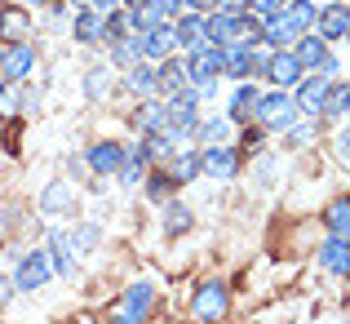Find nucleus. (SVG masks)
I'll return each instance as SVG.
<instances>
[{"instance_id":"obj_46","label":"nucleus","mask_w":350,"mask_h":324,"mask_svg":"<svg viewBox=\"0 0 350 324\" xmlns=\"http://www.w3.org/2000/svg\"><path fill=\"white\" fill-rule=\"evenodd\" d=\"M23 5H27V9H44V5H49V0H23Z\"/></svg>"},{"instance_id":"obj_43","label":"nucleus","mask_w":350,"mask_h":324,"mask_svg":"<svg viewBox=\"0 0 350 324\" xmlns=\"http://www.w3.org/2000/svg\"><path fill=\"white\" fill-rule=\"evenodd\" d=\"M337 151H342V160H350V125L337 134Z\"/></svg>"},{"instance_id":"obj_25","label":"nucleus","mask_w":350,"mask_h":324,"mask_svg":"<svg viewBox=\"0 0 350 324\" xmlns=\"http://www.w3.org/2000/svg\"><path fill=\"white\" fill-rule=\"evenodd\" d=\"M164 164H169V173L178 178V187H187V182L200 178V147H187V151H182V147H173V155Z\"/></svg>"},{"instance_id":"obj_40","label":"nucleus","mask_w":350,"mask_h":324,"mask_svg":"<svg viewBox=\"0 0 350 324\" xmlns=\"http://www.w3.org/2000/svg\"><path fill=\"white\" fill-rule=\"evenodd\" d=\"M315 71H319V76H328V80H342V62H337V58H333V53H328V58H324V62H319V67H315Z\"/></svg>"},{"instance_id":"obj_30","label":"nucleus","mask_w":350,"mask_h":324,"mask_svg":"<svg viewBox=\"0 0 350 324\" xmlns=\"http://www.w3.org/2000/svg\"><path fill=\"white\" fill-rule=\"evenodd\" d=\"M111 89H116L111 67H89V71H85V98H89V103H103V98H111Z\"/></svg>"},{"instance_id":"obj_11","label":"nucleus","mask_w":350,"mask_h":324,"mask_svg":"<svg viewBox=\"0 0 350 324\" xmlns=\"http://www.w3.org/2000/svg\"><path fill=\"white\" fill-rule=\"evenodd\" d=\"M120 85H124L133 98H155L160 94V62L137 58L133 67H124V80H120Z\"/></svg>"},{"instance_id":"obj_16","label":"nucleus","mask_w":350,"mask_h":324,"mask_svg":"<svg viewBox=\"0 0 350 324\" xmlns=\"http://www.w3.org/2000/svg\"><path fill=\"white\" fill-rule=\"evenodd\" d=\"M151 307H155V284L151 280H133L124 289V307H120L116 320H146Z\"/></svg>"},{"instance_id":"obj_39","label":"nucleus","mask_w":350,"mask_h":324,"mask_svg":"<svg viewBox=\"0 0 350 324\" xmlns=\"http://www.w3.org/2000/svg\"><path fill=\"white\" fill-rule=\"evenodd\" d=\"M284 138H288V147H306L310 138H315V129H310V125H301V120H297V125H293Z\"/></svg>"},{"instance_id":"obj_34","label":"nucleus","mask_w":350,"mask_h":324,"mask_svg":"<svg viewBox=\"0 0 350 324\" xmlns=\"http://www.w3.org/2000/svg\"><path fill=\"white\" fill-rule=\"evenodd\" d=\"M107 49H111V67L116 71H124V67H133V62H137V49L129 45V32L120 36V40H107Z\"/></svg>"},{"instance_id":"obj_35","label":"nucleus","mask_w":350,"mask_h":324,"mask_svg":"<svg viewBox=\"0 0 350 324\" xmlns=\"http://www.w3.org/2000/svg\"><path fill=\"white\" fill-rule=\"evenodd\" d=\"M116 178L124 182V187H142V178H146V164L137 160L133 151H129V155H124V164H120V169H116Z\"/></svg>"},{"instance_id":"obj_14","label":"nucleus","mask_w":350,"mask_h":324,"mask_svg":"<svg viewBox=\"0 0 350 324\" xmlns=\"http://www.w3.org/2000/svg\"><path fill=\"white\" fill-rule=\"evenodd\" d=\"M103 27H107V18L94 5L71 9V40L76 45H103Z\"/></svg>"},{"instance_id":"obj_38","label":"nucleus","mask_w":350,"mask_h":324,"mask_svg":"<svg viewBox=\"0 0 350 324\" xmlns=\"http://www.w3.org/2000/svg\"><path fill=\"white\" fill-rule=\"evenodd\" d=\"M284 9V0H248V14L253 18H271V14H280Z\"/></svg>"},{"instance_id":"obj_12","label":"nucleus","mask_w":350,"mask_h":324,"mask_svg":"<svg viewBox=\"0 0 350 324\" xmlns=\"http://www.w3.org/2000/svg\"><path fill=\"white\" fill-rule=\"evenodd\" d=\"M315 32L324 36L328 45L346 40V32H350V5H346V0H333V5H324V9H319V18H315Z\"/></svg>"},{"instance_id":"obj_6","label":"nucleus","mask_w":350,"mask_h":324,"mask_svg":"<svg viewBox=\"0 0 350 324\" xmlns=\"http://www.w3.org/2000/svg\"><path fill=\"white\" fill-rule=\"evenodd\" d=\"M182 62H187V80L191 85H208V80H222V49L217 45H200V49H187L182 53Z\"/></svg>"},{"instance_id":"obj_9","label":"nucleus","mask_w":350,"mask_h":324,"mask_svg":"<svg viewBox=\"0 0 350 324\" xmlns=\"http://www.w3.org/2000/svg\"><path fill=\"white\" fill-rule=\"evenodd\" d=\"M124 155H129L124 142L103 138V142H94V147L85 151V164H89V173H94V178H116V169L124 164Z\"/></svg>"},{"instance_id":"obj_29","label":"nucleus","mask_w":350,"mask_h":324,"mask_svg":"<svg viewBox=\"0 0 350 324\" xmlns=\"http://www.w3.org/2000/svg\"><path fill=\"white\" fill-rule=\"evenodd\" d=\"M284 18H288L297 32H315V18H319V5L315 0H284V9H280Z\"/></svg>"},{"instance_id":"obj_32","label":"nucleus","mask_w":350,"mask_h":324,"mask_svg":"<svg viewBox=\"0 0 350 324\" xmlns=\"http://www.w3.org/2000/svg\"><path fill=\"white\" fill-rule=\"evenodd\" d=\"M342 120V116H350V80H333V94H328V103H324V111H319V120Z\"/></svg>"},{"instance_id":"obj_20","label":"nucleus","mask_w":350,"mask_h":324,"mask_svg":"<svg viewBox=\"0 0 350 324\" xmlns=\"http://www.w3.org/2000/svg\"><path fill=\"white\" fill-rule=\"evenodd\" d=\"M142 191H146V200H151V205H164V200H173L178 196V178H173L169 173V164H151V169H146V178H142Z\"/></svg>"},{"instance_id":"obj_10","label":"nucleus","mask_w":350,"mask_h":324,"mask_svg":"<svg viewBox=\"0 0 350 324\" xmlns=\"http://www.w3.org/2000/svg\"><path fill=\"white\" fill-rule=\"evenodd\" d=\"M36 62H40L36 45H31V40H14V45H5V62H0V76L14 80V85H23V80L36 71Z\"/></svg>"},{"instance_id":"obj_21","label":"nucleus","mask_w":350,"mask_h":324,"mask_svg":"<svg viewBox=\"0 0 350 324\" xmlns=\"http://www.w3.org/2000/svg\"><path fill=\"white\" fill-rule=\"evenodd\" d=\"M297 27L288 23L284 14H271V18H262V45L266 49H293V40H297Z\"/></svg>"},{"instance_id":"obj_27","label":"nucleus","mask_w":350,"mask_h":324,"mask_svg":"<svg viewBox=\"0 0 350 324\" xmlns=\"http://www.w3.org/2000/svg\"><path fill=\"white\" fill-rule=\"evenodd\" d=\"M187 62H182V53H169V58L160 62V98L164 94H178V89H187Z\"/></svg>"},{"instance_id":"obj_24","label":"nucleus","mask_w":350,"mask_h":324,"mask_svg":"<svg viewBox=\"0 0 350 324\" xmlns=\"http://www.w3.org/2000/svg\"><path fill=\"white\" fill-rule=\"evenodd\" d=\"M71 209H76V187L53 178L49 187L40 191V214H71Z\"/></svg>"},{"instance_id":"obj_45","label":"nucleus","mask_w":350,"mask_h":324,"mask_svg":"<svg viewBox=\"0 0 350 324\" xmlns=\"http://www.w3.org/2000/svg\"><path fill=\"white\" fill-rule=\"evenodd\" d=\"M222 0H187V9H200V14H208V9H217Z\"/></svg>"},{"instance_id":"obj_42","label":"nucleus","mask_w":350,"mask_h":324,"mask_svg":"<svg viewBox=\"0 0 350 324\" xmlns=\"http://www.w3.org/2000/svg\"><path fill=\"white\" fill-rule=\"evenodd\" d=\"M257 178H262V187H271V182H275V160H262V164H257Z\"/></svg>"},{"instance_id":"obj_13","label":"nucleus","mask_w":350,"mask_h":324,"mask_svg":"<svg viewBox=\"0 0 350 324\" xmlns=\"http://www.w3.org/2000/svg\"><path fill=\"white\" fill-rule=\"evenodd\" d=\"M27 36H31V9L0 0V40L14 45V40H27Z\"/></svg>"},{"instance_id":"obj_49","label":"nucleus","mask_w":350,"mask_h":324,"mask_svg":"<svg viewBox=\"0 0 350 324\" xmlns=\"http://www.w3.org/2000/svg\"><path fill=\"white\" fill-rule=\"evenodd\" d=\"M346 40H350V32H346Z\"/></svg>"},{"instance_id":"obj_41","label":"nucleus","mask_w":350,"mask_h":324,"mask_svg":"<svg viewBox=\"0 0 350 324\" xmlns=\"http://www.w3.org/2000/svg\"><path fill=\"white\" fill-rule=\"evenodd\" d=\"M14 293H18L14 289V275H0V311L9 307V298H14Z\"/></svg>"},{"instance_id":"obj_5","label":"nucleus","mask_w":350,"mask_h":324,"mask_svg":"<svg viewBox=\"0 0 350 324\" xmlns=\"http://www.w3.org/2000/svg\"><path fill=\"white\" fill-rule=\"evenodd\" d=\"M328 94H333V80H328V76H319V71H306V76H301L297 85H293L297 111H301L306 120H319V111H324Z\"/></svg>"},{"instance_id":"obj_19","label":"nucleus","mask_w":350,"mask_h":324,"mask_svg":"<svg viewBox=\"0 0 350 324\" xmlns=\"http://www.w3.org/2000/svg\"><path fill=\"white\" fill-rule=\"evenodd\" d=\"M319 262H324V271H328V275L346 280V275H350V240L328 236V240H324V249H319Z\"/></svg>"},{"instance_id":"obj_3","label":"nucleus","mask_w":350,"mask_h":324,"mask_svg":"<svg viewBox=\"0 0 350 324\" xmlns=\"http://www.w3.org/2000/svg\"><path fill=\"white\" fill-rule=\"evenodd\" d=\"M239 169H244V151H239V147H231V142L200 147V173H204V178L231 182V178H239Z\"/></svg>"},{"instance_id":"obj_18","label":"nucleus","mask_w":350,"mask_h":324,"mask_svg":"<svg viewBox=\"0 0 350 324\" xmlns=\"http://www.w3.org/2000/svg\"><path fill=\"white\" fill-rule=\"evenodd\" d=\"M133 129L137 134H155V129H169V116H164V98L155 94V98H137V107H133Z\"/></svg>"},{"instance_id":"obj_2","label":"nucleus","mask_w":350,"mask_h":324,"mask_svg":"<svg viewBox=\"0 0 350 324\" xmlns=\"http://www.w3.org/2000/svg\"><path fill=\"white\" fill-rule=\"evenodd\" d=\"M164 116H169V134L178 138V142H187V138L196 134V125H200V94H196V85L178 89V94H164Z\"/></svg>"},{"instance_id":"obj_8","label":"nucleus","mask_w":350,"mask_h":324,"mask_svg":"<svg viewBox=\"0 0 350 324\" xmlns=\"http://www.w3.org/2000/svg\"><path fill=\"white\" fill-rule=\"evenodd\" d=\"M226 307H231V289H226V280H204L196 293H191V311H196L200 320L226 316Z\"/></svg>"},{"instance_id":"obj_48","label":"nucleus","mask_w":350,"mask_h":324,"mask_svg":"<svg viewBox=\"0 0 350 324\" xmlns=\"http://www.w3.org/2000/svg\"><path fill=\"white\" fill-rule=\"evenodd\" d=\"M124 5H142V0H124Z\"/></svg>"},{"instance_id":"obj_31","label":"nucleus","mask_w":350,"mask_h":324,"mask_svg":"<svg viewBox=\"0 0 350 324\" xmlns=\"http://www.w3.org/2000/svg\"><path fill=\"white\" fill-rule=\"evenodd\" d=\"M324 227H328V236L350 240V196H337L333 205L324 209Z\"/></svg>"},{"instance_id":"obj_4","label":"nucleus","mask_w":350,"mask_h":324,"mask_svg":"<svg viewBox=\"0 0 350 324\" xmlns=\"http://www.w3.org/2000/svg\"><path fill=\"white\" fill-rule=\"evenodd\" d=\"M49 275H53V262H49V253H44V245L18 253V262H14V289L18 293H40L44 284H49Z\"/></svg>"},{"instance_id":"obj_17","label":"nucleus","mask_w":350,"mask_h":324,"mask_svg":"<svg viewBox=\"0 0 350 324\" xmlns=\"http://www.w3.org/2000/svg\"><path fill=\"white\" fill-rule=\"evenodd\" d=\"M44 253L53 262V275H76V249H71L67 231H49L44 236Z\"/></svg>"},{"instance_id":"obj_44","label":"nucleus","mask_w":350,"mask_h":324,"mask_svg":"<svg viewBox=\"0 0 350 324\" xmlns=\"http://www.w3.org/2000/svg\"><path fill=\"white\" fill-rule=\"evenodd\" d=\"M89 5H94L98 14H111V9H120V5H124V0H89Z\"/></svg>"},{"instance_id":"obj_33","label":"nucleus","mask_w":350,"mask_h":324,"mask_svg":"<svg viewBox=\"0 0 350 324\" xmlns=\"http://www.w3.org/2000/svg\"><path fill=\"white\" fill-rule=\"evenodd\" d=\"M67 236H71V249H76V258H80V253H94V249H98L103 231H98V222H76Z\"/></svg>"},{"instance_id":"obj_36","label":"nucleus","mask_w":350,"mask_h":324,"mask_svg":"<svg viewBox=\"0 0 350 324\" xmlns=\"http://www.w3.org/2000/svg\"><path fill=\"white\" fill-rule=\"evenodd\" d=\"M262 142H266V129L257 125V120H248V125H244V138H239V151H244V155H257V151H262Z\"/></svg>"},{"instance_id":"obj_23","label":"nucleus","mask_w":350,"mask_h":324,"mask_svg":"<svg viewBox=\"0 0 350 324\" xmlns=\"http://www.w3.org/2000/svg\"><path fill=\"white\" fill-rule=\"evenodd\" d=\"M173 27H178L182 53H187V49H200V45H208V40H204V14H200V9H182V14L173 18Z\"/></svg>"},{"instance_id":"obj_47","label":"nucleus","mask_w":350,"mask_h":324,"mask_svg":"<svg viewBox=\"0 0 350 324\" xmlns=\"http://www.w3.org/2000/svg\"><path fill=\"white\" fill-rule=\"evenodd\" d=\"M0 62H5V40H0Z\"/></svg>"},{"instance_id":"obj_1","label":"nucleus","mask_w":350,"mask_h":324,"mask_svg":"<svg viewBox=\"0 0 350 324\" xmlns=\"http://www.w3.org/2000/svg\"><path fill=\"white\" fill-rule=\"evenodd\" d=\"M253 120L266 129V134H288L297 120H306L297 111V98H293V89H266V94H257V111H253Z\"/></svg>"},{"instance_id":"obj_22","label":"nucleus","mask_w":350,"mask_h":324,"mask_svg":"<svg viewBox=\"0 0 350 324\" xmlns=\"http://www.w3.org/2000/svg\"><path fill=\"white\" fill-rule=\"evenodd\" d=\"M293 58H297V62H301L306 71H315L319 62L328 58V40H324L319 32H301L297 40H293Z\"/></svg>"},{"instance_id":"obj_28","label":"nucleus","mask_w":350,"mask_h":324,"mask_svg":"<svg viewBox=\"0 0 350 324\" xmlns=\"http://www.w3.org/2000/svg\"><path fill=\"white\" fill-rule=\"evenodd\" d=\"M231 120H226V116H200V125H196V134H191V138H196V142L200 147H208V142H226V138H231Z\"/></svg>"},{"instance_id":"obj_37","label":"nucleus","mask_w":350,"mask_h":324,"mask_svg":"<svg viewBox=\"0 0 350 324\" xmlns=\"http://www.w3.org/2000/svg\"><path fill=\"white\" fill-rule=\"evenodd\" d=\"M18 89H23V85H14V80L0 85V120H14L18 116Z\"/></svg>"},{"instance_id":"obj_15","label":"nucleus","mask_w":350,"mask_h":324,"mask_svg":"<svg viewBox=\"0 0 350 324\" xmlns=\"http://www.w3.org/2000/svg\"><path fill=\"white\" fill-rule=\"evenodd\" d=\"M257 94H262V89H257L253 80H235L231 98H226V120H231V125H248L253 111H257Z\"/></svg>"},{"instance_id":"obj_7","label":"nucleus","mask_w":350,"mask_h":324,"mask_svg":"<svg viewBox=\"0 0 350 324\" xmlns=\"http://www.w3.org/2000/svg\"><path fill=\"white\" fill-rule=\"evenodd\" d=\"M301 76H306V67L293 58V49H271L262 58V80H271L275 89H293Z\"/></svg>"},{"instance_id":"obj_26","label":"nucleus","mask_w":350,"mask_h":324,"mask_svg":"<svg viewBox=\"0 0 350 324\" xmlns=\"http://www.w3.org/2000/svg\"><path fill=\"white\" fill-rule=\"evenodd\" d=\"M191 227H196V214H191V205H182V200H164V236L178 240V236H187Z\"/></svg>"}]
</instances>
